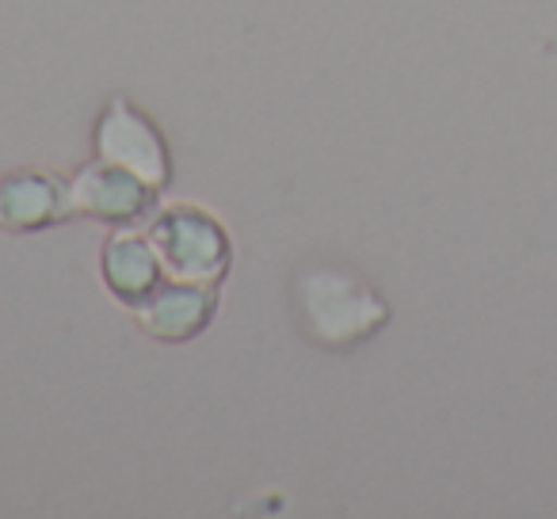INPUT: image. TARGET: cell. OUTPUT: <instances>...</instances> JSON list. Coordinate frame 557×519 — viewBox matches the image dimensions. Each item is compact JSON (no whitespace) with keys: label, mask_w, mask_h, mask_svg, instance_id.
Masks as SVG:
<instances>
[{"label":"cell","mask_w":557,"mask_h":519,"mask_svg":"<svg viewBox=\"0 0 557 519\" xmlns=\"http://www.w3.org/2000/svg\"><path fill=\"white\" fill-rule=\"evenodd\" d=\"M65 195L47 176H9L0 184V225L4 230H39L62 214Z\"/></svg>","instance_id":"obj_7"},{"label":"cell","mask_w":557,"mask_h":519,"mask_svg":"<svg viewBox=\"0 0 557 519\" xmlns=\"http://www.w3.org/2000/svg\"><path fill=\"white\" fill-rule=\"evenodd\" d=\"M153 248L161 256V264L180 283H195V287L218 283V275L225 272V260H230V240L218 230V222L191 207L169 210L164 218H157Z\"/></svg>","instance_id":"obj_2"},{"label":"cell","mask_w":557,"mask_h":519,"mask_svg":"<svg viewBox=\"0 0 557 519\" xmlns=\"http://www.w3.org/2000/svg\"><path fill=\"white\" fill-rule=\"evenodd\" d=\"M103 275H108L111 291L123 302H146L157 291V248L153 240H141L134 233L111 237L108 252H103Z\"/></svg>","instance_id":"obj_6"},{"label":"cell","mask_w":557,"mask_h":519,"mask_svg":"<svg viewBox=\"0 0 557 519\" xmlns=\"http://www.w3.org/2000/svg\"><path fill=\"white\" fill-rule=\"evenodd\" d=\"M210 287L195 283H169L157 287L141 302V325L161 341H191L202 325L210 321Z\"/></svg>","instance_id":"obj_5"},{"label":"cell","mask_w":557,"mask_h":519,"mask_svg":"<svg viewBox=\"0 0 557 519\" xmlns=\"http://www.w3.org/2000/svg\"><path fill=\"white\" fill-rule=\"evenodd\" d=\"M298 313L325 348H351L386 325V302L344 268H310L298 280Z\"/></svg>","instance_id":"obj_1"},{"label":"cell","mask_w":557,"mask_h":519,"mask_svg":"<svg viewBox=\"0 0 557 519\" xmlns=\"http://www.w3.org/2000/svg\"><path fill=\"white\" fill-rule=\"evenodd\" d=\"M96 149L108 164L134 172L149 187H161L169 180V153H164L157 131L123 100H115L103 111L100 131H96Z\"/></svg>","instance_id":"obj_3"},{"label":"cell","mask_w":557,"mask_h":519,"mask_svg":"<svg viewBox=\"0 0 557 519\" xmlns=\"http://www.w3.org/2000/svg\"><path fill=\"white\" fill-rule=\"evenodd\" d=\"M65 199L92 218L131 225V222H138L141 214H149V207H153V187L134 176V172L115 169V164L103 161V164H96V169L81 172L77 184L70 187Z\"/></svg>","instance_id":"obj_4"}]
</instances>
